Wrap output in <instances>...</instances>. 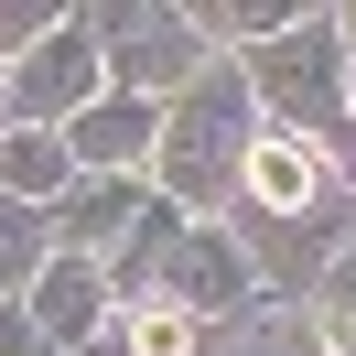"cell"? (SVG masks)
I'll return each mask as SVG.
<instances>
[{
  "mask_svg": "<svg viewBox=\"0 0 356 356\" xmlns=\"http://www.w3.org/2000/svg\"><path fill=\"white\" fill-rule=\"evenodd\" d=\"M238 119H248V97H238V76H205L195 97L173 108V130H162V173H173V195L184 205H216L227 195V173H238Z\"/></svg>",
  "mask_w": 356,
  "mask_h": 356,
  "instance_id": "1",
  "label": "cell"
},
{
  "mask_svg": "<svg viewBox=\"0 0 356 356\" xmlns=\"http://www.w3.org/2000/svg\"><path fill=\"white\" fill-rule=\"evenodd\" d=\"M259 87L281 97L291 119L334 130V119H346V33L334 22H291L281 44H259Z\"/></svg>",
  "mask_w": 356,
  "mask_h": 356,
  "instance_id": "2",
  "label": "cell"
},
{
  "mask_svg": "<svg viewBox=\"0 0 356 356\" xmlns=\"http://www.w3.org/2000/svg\"><path fill=\"white\" fill-rule=\"evenodd\" d=\"M97 324H108V281H97V270L65 248V259H54L44 281H33V334H44V346L65 356V346H97Z\"/></svg>",
  "mask_w": 356,
  "mask_h": 356,
  "instance_id": "3",
  "label": "cell"
},
{
  "mask_svg": "<svg viewBox=\"0 0 356 356\" xmlns=\"http://www.w3.org/2000/svg\"><path fill=\"white\" fill-rule=\"evenodd\" d=\"M238 173H248V195H259V216H313V205H324V162H313V140H291V130H259Z\"/></svg>",
  "mask_w": 356,
  "mask_h": 356,
  "instance_id": "4",
  "label": "cell"
},
{
  "mask_svg": "<svg viewBox=\"0 0 356 356\" xmlns=\"http://www.w3.org/2000/svg\"><path fill=\"white\" fill-rule=\"evenodd\" d=\"M162 291H173V313L205 324V313L238 302V259H227L216 238H184V227H173V248H162Z\"/></svg>",
  "mask_w": 356,
  "mask_h": 356,
  "instance_id": "5",
  "label": "cell"
},
{
  "mask_svg": "<svg viewBox=\"0 0 356 356\" xmlns=\"http://www.w3.org/2000/svg\"><path fill=\"white\" fill-rule=\"evenodd\" d=\"M97 87V44H87V22H65L44 54H33V76H22V108H44V119H76V97Z\"/></svg>",
  "mask_w": 356,
  "mask_h": 356,
  "instance_id": "6",
  "label": "cell"
},
{
  "mask_svg": "<svg viewBox=\"0 0 356 356\" xmlns=\"http://www.w3.org/2000/svg\"><path fill=\"white\" fill-rule=\"evenodd\" d=\"M184 65H195V22H184V11H140L130 44H119V76H130V87H162V76H184Z\"/></svg>",
  "mask_w": 356,
  "mask_h": 356,
  "instance_id": "7",
  "label": "cell"
},
{
  "mask_svg": "<svg viewBox=\"0 0 356 356\" xmlns=\"http://www.w3.org/2000/svg\"><path fill=\"white\" fill-rule=\"evenodd\" d=\"M130 216H140V195H130L119 173H97V184H76V195H65V238H76V248H108Z\"/></svg>",
  "mask_w": 356,
  "mask_h": 356,
  "instance_id": "8",
  "label": "cell"
},
{
  "mask_svg": "<svg viewBox=\"0 0 356 356\" xmlns=\"http://www.w3.org/2000/svg\"><path fill=\"white\" fill-rule=\"evenodd\" d=\"M65 130H76V152H87V162H130L140 140H152V108H130V97H119V108H76Z\"/></svg>",
  "mask_w": 356,
  "mask_h": 356,
  "instance_id": "9",
  "label": "cell"
},
{
  "mask_svg": "<svg viewBox=\"0 0 356 356\" xmlns=\"http://www.w3.org/2000/svg\"><path fill=\"white\" fill-rule=\"evenodd\" d=\"M130 334H140V356H195V313H173V302H152Z\"/></svg>",
  "mask_w": 356,
  "mask_h": 356,
  "instance_id": "10",
  "label": "cell"
},
{
  "mask_svg": "<svg viewBox=\"0 0 356 356\" xmlns=\"http://www.w3.org/2000/svg\"><path fill=\"white\" fill-rule=\"evenodd\" d=\"M22 270H33V216H22V205H0V291L22 281Z\"/></svg>",
  "mask_w": 356,
  "mask_h": 356,
  "instance_id": "11",
  "label": "cell"
},
{
  "mask_svg": "<svg viewBox=\"0 0 356 356\" xmlns=\"http://www.w3.org/2000/svg\"><path fill=\"white\" fill-rule=\"evenodd\" d=\"M54 162H65L54 140H11V152H0V173H11V184H54Z\"/></svg>",
  "mask_w": 356,
  "mask_h": 356,
  "instance_id": "12",
  "label": "cell"
},
{
  "mask_svg": "<svg viewBox=\"0 0 356 356\" xmlns=\"http://www.w3.org/2000/svg\"><path fill=\"white\" fill-rule=\"evenodd\" d=\"M324 334H334V346H356V259L334 270V313H324Z\"/></svg>",
  "mask_w": 356,
  "mask_h": 356,
  "instance_id": "13",
  "label": "cell"
},
{
  "mask_svg": "<svg viewBox=\"0 0 356 356\" xmlns=\"http://www.w3.org/2000/svg\"><path fill=\"white\" fill-rule=\"evenodd\" d=\"M0 356H54V346H44L33 324H11V313H0Z\"/></svg>",
  "mask_w": 356,
  "mask_h": 356,
  "instance_id": "14",
  "label": "cell"
},
{
  "mask_svg": "<svg viewBox=\"0 0 356 356\" xmlns=\"http://www.w3.org/2000/svg\"><path fill=\"white\" fill-rule=\"evenodd\" d=\"M346 44H356V22H346ZM346 76H356V65H346Z\"/></svg>",
  "mask_w": 356,
  "mask_h": 356,
  "instance_id": "15",
  "label": "cell"
}]
</instances>
